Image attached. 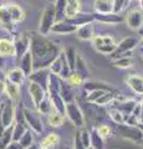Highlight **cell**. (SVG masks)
<instances>
[{
    "label": "cell",
    "mask_w": 143,
    "mask_h": 149,
    "mask_svg": "<svg viewBox=\"0 0 143 149\" xmlns=\"http://www.w3.org/2000/svg\"><path fill=\"white\" fill-rule=\"evenodd\" d=\"M19 68L21 70L26 77H29V74L34 71V65H33V56H31V52L27 51L24 55L19 58Z\"/></svg>",
    "instance_id": "19"
},
{
    "label": "cell",
    "mask_w": 143,
    "mask_h": 149,
    "mask_svg": "<svg viewBox=\"0 0 143 149\" xmlns=\"http://www.w3.org/2000/svg\"><path fill=\"white\" fill-rule=\"evenodd\" d=\"M55 5L54 4H47L45 6L43 15L40 19V24H39V32L41 35H47L51 31V27L55 24Z\"/></svg>",
    "instance_id": "2"
},
{
    "label": "cell",
    "mask_w": 143,
    "mask_h": 149,
    "mask_svg": "<svg viewBox=\"0 0 143 149\" xmlns=\"http://www.w3.org/2000/svg\"><path fill=\"white\" fill-rule=\"evenodd\" d=\"M128 87L138 95H143V77L140 74H131L126 80Z\"/></svg>",
    "instance_id": "21"
},
{
    "label": "cell",
    "mask_w": 143,
    "mask_h": 149,
    "mask_svg": "<svg viewBox=\"0 0 143 149\" xmlns=\"http://www.w3.org/2000/svg\"><path fill=\"white\" fill-rule=\"evenodd\" d=\"M14 47H15V56L17 58H20L30 49V35L20 34L14 41Z\"/></svg>",
    "instance_id": "11"
},
{
    "label": "cell",
    "mask_w": 143,
    "mask_h": 149,
    "mask_svg": "<svg viewBox=\"0 0 143 149\" xmlns=\"http://www.w3.org/2000/svg\"><path fill=\"white\" fill-rule=\"evenodd\" d=\"M27 91H29V95L31 97V100H33L35 107H38L40 102L45 98L46 95H47L43 87H40L39 85H36V83H34V82H29Z\"/></svg>",
    "instance_id": "13"
},
{
    "label": "cell",
    "mask_w": 143,
    "mask_h": 149,
    "mask_svg": "<svg viewBox=\"0 0 143 149\" xmlns=\"http://www.w3.org/2000/svg\"><path fill=\"white\" fill-rule=\"evenodd\" d=\"M73 3H80V0H67V4H73Z\"/></svg>",
    "instance_id": "52"
},
{
    "label": "cell",
    "mask_w": 143,
    "mask_h": 149,
    "mask_svg": "<svg viewBox=\"0 0 143 149\" xmlns=\"http://www.w3.org/2000/svg\"><path fill=\"white\" fill-rule=\"evenodd\" d=\"M140 52H141V56L143 57V45H141V47H140Z\"/></svg>",
    "instance_id": "54"
},
{
    "label": "cell",
    "mask_w": 143,
    "mask_h": 149,
    "mask_svg": "<svg viewBox=\"0 0 143 149\" xmlns=\"http://www.w3.org/2000/svg\"><path fill=\"white\" fill-rule=\"evenodd\" d=\"M49 76H50L49 68H39V70H34V71L29 74L27 78H29L30 82H34L36 85H39L40 87H43L46 91V93H47Z\"/></svg>",
    "instance_id": "10"
},
{
    "label": "cell",
    "mask_w": 143,
    "mask_h": 149,
    "mask_svg": "<svg viewBox=\"0 0 143 149\" xmlns=\"http://www.w3.org/2000/svg\"><path fill=\"white\" fill-rule=\"evenodd\" d=\"M0 56H4V57L15 56L14 41L9 39H0Z\"/></svg>",
    "instance_id": "24"
},
{
    "label": "cell",
    "mask_w": 143,
    "mask_h": 149,
    "mask_svg": "<svg viewBox=\"0 0 143 149\" xmlns=\"http://www.w3.org/2000/svg\"><path fill=\"white\" fill-rule=\"evenodd\" d=\"M81 109H82V113L87 114V117H89L91 120H93V122H98V120L103 119L106 117V111L102 108V106H98L96 103H91V102H84V103H81Z\"/></svg>",
    "instance_id": "8"
},
{
    "label": "cell",
    "mask_w": 143,
    "mask_h": 149,
    "mask_svg": "<svg viewBox=\"0 0 143 149\" xmlns=\"http://www.w3.org/2000/svg\"><path fill=\"white\" fill-rule=\"evenodd\" d=\"M26 149H38V147H36L35 144H33V146H30L29 148H26Z\"/></svg>",
    "instance_id": "53"
},
{
    "label": "cell",
    "mask_w": 143,
    "mask_h": 149,
    "mask_svg": "<svg viewBox=\"0 0 143 149\" xmlns=\"http://www.w3.org/2000/svg\"><path fill=\"white\" fill-rule=\"evenodd\" d=\"M130 1H131V0H126V5H127V4H128V3H130Z\"/></svg>",
    "instance_id": "59"
},
{
    "label": "cell",
    "mask_w": 143,
    "mask_h": 149,
    "mask_svg": "<svg viewBox=\"0 0 143 149\" xmlns=\"http://www.w3.org/2000/svg\"><path fill=\"white\" fill-rule=\"evenodd\" d=\"M49 124L51 125V127H60V125L63 124V120H65V114H61L59 113V112L54 111L51 113L49 114Z\"/></svg>",
    "instance_id": "36"
},
{
    "label": "cell",
    "mask_w": 143,
    "mask_h": 149,
    "mask_svg": "<svg viewBox=\"0 0 143 149\" xmlns=\"http://www.w3.org/2000/svg\"><path fill=\"white\" fill-rule=\"evenodd\" d=\"M93 15V20L95 21H98V22H103V24H118V22H122L123 19L118 15V14H114V13H110V14H92Z\"/></svg>",
    "instance_id": "18"
},
{
    "label": "cell",
    "mask_w": 143,
    "mask_h": 149,
    "mask_svg": "<svg viewBox=\"0 0 143 149\" xmlns=\"http://www.w3.org/2000/svg\"><path fill=\"white\" fill-rule=\"evenodd\" d=\"M126 22L130 29L132 30H138L141 29L143 25V11L142 10H131L127 13V17H126Z\"/></svg>",
    "instance_id": "12"
},
{
    "label": "cell",
    "mask_w": 143,
    "mask_h": 149,
    "mask_svg": "<svg viewBox=\"0 0 143 149\" xmlns=\"http://www.w3.org/2000/svg\"><path fill=\"white\" fill-rule=\"evenodd\" d=\"M90 143L91 147L95 149H105V139L98 134L96 128L90 130Z\"/></svg>",
    "instance_id": "30"
},
{
    "label": "cell",
    "mask_w": 143,
    "mask_h": 149,
    "mask_svg": "<svg viewBox=\"0 0 143 149\" xmlns=\"http://www.w3.org/2000/svg\"><path fill=\"white\" fill-rule=\"evenodd\" d=\"M93 10L97 14L113 13V0H95Z\"/></svg>",
    "instance_id": "22"
},
{
    "label": "cell",
    "mask_w": 143,
    "mask_h": 149,
    "mask_svg": "<svg viewBox=\"0 0 143 149\" xmlns=\"http://www.w3.org/2000/svg\"><path fill=\"white\" fill-rule=\"evenodd\" d=\"M73 149H87L84 143L81 142V138H80V134L78 132L75 134V138H73Z\"/></svg>",
    "instance_id": "46"
},
{
    "label": "cell",
    "mask_w": 143,
    "mask_h": 149,
    "mask_svg": "<svg viewBox=\"0 0 143 149\" xmlns=\"http://www.w3.org/2000/svg\"><path fill=\"white\" fill-rule=\"evenodd\" d=\"M30 35V49L29 51L33 56L34 70L49 68L50 63L60 55V46L52 40L47 39L40 32H31Z\"/></svg>",
    "instance_id": "1"
},
{
    "label": "cell",
    "mask_w": 143,
    "mask_h": 149,
    "mask_svg": "<svg viewBox=\"0 0 143 149\" xmlns=\"http://www.w3.org/2000/svg\"><path fill=\"white\" fill-rule=\"evenodd\" d=\"M22 116H24V119L31 130L36 134H41L44 132V124L43 120H41L40 113L38 111H33L29 108H24L22 109Z\"/></svg>",
    "instance_id": "7"
},
{
    "label": "cell",
    "mask_w": 143,
    "mask_h": 149,
    "mask_svg": "<svg viewBox=\"0 0 143 149\" xmlns=\"http://www.w3.org/2000/svg\"><path fill=\"white\" fill-rule=\"evenodd\" d=\"M29 128L27 124L24 119V116L22 113H20V116L17 114L16 120L14 122V132H13V141L14 142H19V139L21 138V136L26 132V129Z\"/></svg>",
    "instance_id": "16"
},
{
    "label": "cell",
    "mask_w": 143,
    "mask_h": 149,
    "mask_svg": "<svg viewBox=\"0 0 143 149\" xmlns=\"http://www.w3.org/2000/svg\"><path fill=\"white\" fill-rule=\"evenodd\" d=\"M55 21H63L66 20V5L67 0H56L55 1Z\"/></svg>",
    "instance_id": "27"
},
{
    "label": "cell",
    "mask_w": 143,
    "mask_h": 149,
    "mask_svg": "<svg viewBox=\"0 0 143 149\" xmlns=\"http://www.w3.org/2000/svg\"><path fill=\"white\" fill-rule=\"evenodd\" d=\"M5 78H6V74L4 73V71L1 68H0V81H5Z\"/></svg>",
    "instance_id": "50"
},
{
    "label": "cell",
    "mask_w": 143,
    "mask_h": 149,
    "mask_svg": "<svg viewBox=\"0 0 143 149\" xmlns=\"http://www.w3.org/2000/svg\"><path fill=\"white\" fill-rule=\"evenodd\" d=\"M138 44H140V41H138V39H136V37H132V36L126 37L121 42L117 44L116 50L111 54V58L116 60L118 57H122V56H131L132 50L135 49Z\"/></svg>",
    "instance_id": "5"
},
{
    "label": "cell",
    "mask_w": 143,
    "mask_h": 149,
    "mask_svg": "<svg viewBox=\"0 0 143 149\" xmlns=\"http://www.w3.org/2000/svg\"><path fill=\"white\" fill-rule=\"evenodd\" d=\"M38 149H45V148H41V147H40V148H38Z\"/></svg>",
    "instance_id": "61"
},
{
    "label": "cell",
    "mask_w": 143,
    "mask_h": 149,
    "mask_svg": "<svg viewBox=\"0 0 143 149\" xmlns=\"http://www.w3.org/2000/svg\"><path fill=\"white\" fill-rule=\"evenodd\" d=\"M96 129H97L98 134H100V136L102 137L103 139L111 137V128L108 127V125H106V124H101V125H98V127L96 128Z\"/></svg>",
    "instance_id": "44"
},
{
    "label": "cell",
    "mask_w": 143,
    "mask_h": 149,
    "mask_svg": "<svg viewBox=\"0 0 143 149\" xmlns=\"http://www.w3.org/2000/svg\"><path fill=\"white\" fill-rule=\"evenodd\" d=\"M78 134H80L81 142L84 143V146L86 148L91 147V143H90V130L87 128H85V127H82L80 130H78Z\"/></svg>",
    "instance_id": "43"
},
{
    "label": "cell",
    "mask_w": 143,
    "mask_h": 149,
    "mask_svg": "<svg viewBox=\"0 0 143 149\" xmlns=\"http://www.w3.org/2000/svg\"><path fill=\"white\" fill-rule=\"evenodd\" d=\"M93 31H95L93 22H90V24H85V25L78 26L75 34L78 39L82 40V41H91L95 36Z\"/></svg>",
    "instance_id": "17"
},
{
    "label": "cell",
    "mask_w": 143,
    "mask_h": 149,
    "mask_svg": "<svg viewBox=\"0 0 143 149\" xmlns=\"http://www.w3.org/2000/svg\"><path fill=\"white\" fill-rule=\"evenodd\" d=\"M76 30H77L76 25H72L67 20H63V21L55 22L50 32H52V34H59V35H68V34H75Z\"/></svg>",
    "instance_id": "14"
},
{
    "label": "cell",
    "mask_w": 143,
    "mask_h": 149,
    "mask_svg": "<svg viewBox=\"0 0 143 149\" xmlns=\"http://www.w3.org/2000/svg\"><path fill=\"white\" fill-rule=\"evenodd\" d=\"M60 142V137L57 136L56 133H49L43 141H41L40 147L45 148V149H52L59 144Z\"/></svg>",
    "instance_id": "31"
},
{
    "label": "cell",
    "mask_w": 143,
    "mask_h": 149,
    "mask_svg": "<svg viewBox=\"0 0 143 149\" xmlns=\"http://www.w3.org/2000/svg\"><path fill=\"white\" fill-rule=\"evenodd\" d=\"M138 125H140V128L143 130V124H138ZM142 143H143V142H142Z\"/></svg>",
    "instance_id": "57"
},
{
    "label": "cell",
    "mask_w": 143,
    "mask_h": 149,
    "mask_svg": "<svg viewBox=\"0 0 143 149\" xmlns=\"http://www.w3.org/2000/svg\"><path fill=\"white\" fill-rule=\"evenodd\" d=\"M73 71H75L76 73H78V74H81V76L84 77L86 81L89 80V77H90V70H89V67H87L85 60L82 58V56L78 55V54H77V56H76L75 70H73Z\"/></svg>",
    "instance_id": "25"
},
{
    "label": "cell",
    "mask_w": 143,
    "mask_h": 149,
    "mask_svg": "<svg viewBox=\"0 0 143 149\" xmlns=\"http://www.w3.org/2000/svg\"><path fill=\"white\" fill-rule=\"evenodd\" d=\"M66 81L70 83L72 87H80V86L84 85L86 80L81 76V74H78V73H76L75 71H72L71 74H70V77H68Z\"/></svg>",
    "instance_id": "40"
},
{
    "label": "cell",
    "mask_w": 143,
    "mask_h": 149,
    "mask_svg": "<svg viewBox=\"0 0 143 149\" xmlns=\"http://www.w3.org/2000/svg\"><path fill=\"white\" fill-rule=\"evenodd\" d=\"M60 95H61L62 100L65 103L73 101V91H72V86L68 83L66 80H61L60 83Z\"/></svg>",
    "instance_id": "26"
},
{
    "label": "cell",
    "mask_w": 143,
    "mask_h": 149,
    "mask_svg": "<svg viewBox=\"0 0 143 149\" xmlns=\"http://www.w3.org/2000/svg\"><path fill=\"white\" fill-rule=\"evenodd\" d=\"M140 5H141V9H142V11H143V0H140Z\"/></svg>",
    "instance_id": "55"
},
{
    "label": "cell",
    "mask_w": 143,
    "mask_h": 149,
    "mask_svg": "<svg viewBox=\"0 0 143 149\" xmlns=\"http://www.w3.org/2000/svg\"><path fill=\"white\" fill-rule=\"evenodd\" d=\"M0 25L10 32L15 29V22L13 21V17L9 13L8 4L6 5H0Z\"/></svg>",
    "instance_id": "15"
},
{
    "label": "cell",
    "mask_w": 143,
    "mask_h": 149,
    "mask_svg": "<svg viewBox=\"0 0 143 149\" xmlns=\"http://www.w3.org/2000/svg\"><path fill=\"white\" fill-rule=\"evenodd\" d=\"M13 132H14V123L4 129L1 137H0V149H5L8 144L13 142Z\"/></svg>",
    "instance_id": "33"
},
{
    "label": "cell",
    "mask_w": 143,
    "mask_h": 149,
    "mask_svg": "<svg viewBox=\"0 0 143 149\" xmlns=\"http://www.w3.org/2000/svg\"><path fill=\"white\" fill-rule=\"evenodd\" d=\"M116 97H117V92H105L95 103L98 106H106V104H110Z\"/></svg>",
    "instance_id": "39"
},
{
    "label": "cell",
    "mask_w": 143,
    "mask_h": 149,
    "mask_svg": "<svg viewBox=\"0 0 143 149\" xmlns=\"http://www.w3.org/2000/svg\"><path fill=\"white\" fill-rule=\"evenodd\" d=\"M140 44H141V45H143V36H142V40L140 41Z\"/></svg>",
    "instance_id": "58"
},
{
    "label": "cell",
    "mask_w": 143,
    "mask_h": 149,
    "mask_svg": "<svg viewBox=\"0 0 143 149\" xmlns=\"http://www.w3.org/2000/svg\"><path fill=\"white\" fill-rule=\"evenodd\" d=\"M25 77L26 76L24 74V72H22L19 67L13 68V70H10V71H8V73H6V80H9L13 83H15V85H17V86H20L21 83L24 82Z\"/></svg>",
    "instance_id": "29"
},
{
    "label": "cell",
    "mask_w": 143,
    "mask_h": 149,
    "mask_svg": "<svg viewBox=\"0 0 143 149\" xmlns=\"http://www.w3.org/2000/svg\"><path fill=\"white\" fill-rule=\"evenodd\" d=\"M0 93H5V83H4V81H0Z\"/></svg>",
    "instance_id": "49"
},
{
    "label": "cell",
    "mask_w": 143,
    "mask_h": 149,
    "mask_svg": "<svg viewBox=\"0 0 143 149\" xmlns=\"http://www.w3.org/2000/svg\"><path fill=\"white\" fill-rule=\"evenodd\" d=\"M87 149H95V148H92V147H89V148H87Z\"/></svg>",
    "instance_id": "60"
},
{
    "label": "cell",
    "mask_w": 143,
    "mask_h": 149,
    "mask_svg": "<svg viewBox=\"0 0 143 149\" xmlns=\"http://www.w3.org/2000/svg\"><path fill=\"white\" fill-rule=\"evenodd\" d=\"M141 114H140V124H143V98L141 101Z\"/></svg>",
    "instance_id": "48"
},
{
    "label": "cell",
    "mask_w": 143,
    "mask_h": 149,
    "mask_svg": "<svg viewBox=\"0 0 143 149\" xmlns=\"http://www.w3.org/2000/svg\"><path fill=\"white\" fill-rule=\"evenodd\" d=\"M85 92H91V91H96V90H101V91H106V92H116L114 88H112L107 83L103 82H96V81H85V83L82 85Z\"/></svg>",
    "instance_id": "20"
},
{
    "label": "cell",
    "mask_w": 143,
    "mask_h": 149,
    "mask_svg": "<svg viewBox=\"0 0 143 149\" xmlns=\"http://www.w3.org/2000/svg\"><path fill=\"white\" fill-rule=\"evenodd\" d=\"M117 132L121 137L128 141L142 143L143 142V130L140 125H130V124H117Z\"/></svg>",
    "instance_id": "6"
},
{
    "label": "cell",
    "mask_w": 143,
    "mask_h": 149,
    "mask_svg": "<svg viewBox=\"0 0 143 149\" xmlns=\"http://www.w3.org/2000/svg\"><path fill=\"white\" fill-rule=\"evenodd\" d=\"M61 149H71V148H70V147H67V146H65V147H62Z\"/></svg>",
    "instance_id": "56"
},
{
    "label": "cell",
    "mask_w": 143,
    "mask_h": 149,
    "mask_svg": "<svg viewBox=\"0 0 143 149\" xmlns=\"http://www.w3.org/2000/svg\"><path fill=\"white\" fill-rule=\"evenodd\" d=\"M5 149H22V148H21V146L19 144V142H14L13 141V142H10V143L8 144V147Z\"/></svg>",
    "instance_id": "47"
},
{
    "label": "cell",
    "mask_w": 143,
    "mask_h": 149,
    "mask_svg": "<svg viewBox=\"0 0 143 149\" xmlns=\"http://www.w3.org/2000/svg\"><path fill=\"white\" fill-rule=\"evenodd\" d=\"M108 116H110V118L112 119L113 123H116V124H124L123 114L117 108H114V107H112V106H111L110 109H108Z\"/></svg>",
    "instance_id": "38"
},
{
    "label": "cell",
    "mask_w": 143,
    "mask_h": 149,
    "mask_svg": "<svg viewBox=\"0 0 143 149\" xmlns=\"http://www.w3.org/2000/svg\"><path fill=\"white\" fill-rule=\"evenodd\" d=\"M4 83H5V93L8 95L9 100H11V101L19 100V97H20V86H17V85H15V83L10 82L9 80H6V78H5V81H4Z\"/></svg>",
    "instance_id": "28"
},
{
    "label": "cell",
    "mask_w": 143,
    "mask_h": 149,
    "mask_svg": "<svg viewBox=\"0 0 143 149\" xmlns=\"http://www.w3.org/2000/svg\"><path fill=\"white\" fill-rule=\"evenodd\" d=\"M63 54H65V57H66V61L68 63V67H70L71 71L75 70V62H76V56H77V52L76 50L71 47V46H68L63 50Z\"/></svg>",
    "instance_id": "35"
},
{
    "label": "cell",
    "mask_w": 143,
    "mask_h": 149,
    "mask_svg": "<svg viewBox=\"0 0 143 149\" xmlns=\"http://www.w3.org/2000/svg\"><path fill=\"white\" fill-rule=\"evenodd\" d=\"M4 129H5V127L3 125L1 120H0V137H1V134H3V132H4Z\"/></svg>",
    "instance_id": "51"
},
{
    "label": "cell",
    "mask_w": 143,
    "mask_h": 149,
    "mask_svg": "<svg viewBox=\"0 0 143 149\" xmlns=\"http://www.w3.org/2000/svg\"><path fill=\"white\" fill-rule=\"evenodd\" d=\"M91 41L96 51H98L100 54H103V55H111L117 47V42L114 41V39L108 35L93 36V39Z\"/></svg>",
    "instance_id": "4"
},
{
    "label": "cell",
    "mask_w": 143,
    "mask_h": 149,
    "mask_svg": "<svg viewBox=\"0 0 143 149\" xmlns=\"http://www.w3.org/2000/svg\"><path fill=\"white\" fill-rule=\"evenodd\" d=\"M36 109H38V112L40 114H50V113H51V111L54 109V107H52L51 101H50L47 95H46L45 98L39 103V106L36 107Z\"/></svg>",
    "instance_id": "37"
},
{
    "label": "cell",
    "mask_w": 143,
    "mask_h": 149,
    "mask_svg": "<svg viewBox=\"0 0 143 149\" xmlns=\"http://www.w3.org/2000/svg\"><path fill=\"white\" fill-rule=\"evenodd\" d=\"M19 144L21 146L22 149H26L34 144V134H33V130L30 128H27L26 132L21 136V138L19 139Z\"/></svg>",
    "instance_id": "34"
},
{
    "label": "cell",
    "mask_w": 143,
    "mask_h": 149,
    "mask_svg": "<svg viewBox=\"0 0 143 149\" xmlns=\"http://www.w3.org/2000/svg\"><path fill=\"white\" fill-rule=\"evenodd\" d=\"M8 9H9V13H10L14 22H19L25 17V14L22 11L21 6L17 5V4H8Z\"/></svg>",
    "instance_id": "32"
},
{
    "label": "cell",
    "mask_w": 143,
    "mask_h": 149,
    "mask_svg": "<svg viewBox=\"0 0 143 149\" xmlns=\"http://www.w3.org/2000/svg\"><path fill=\"white\" fill-rule=\"evenodd\" d=\"M66 20L72 25H76L77 27L85 24H90V22H93V15L92 14H87V13H77L75 16L71 19H66Z\"/></svg>",
    "instance_id": "23"
},
{
    "label": "cell",
    "mask_w": 143,
    "mask_h": 149,
    "mask_svg": "<svg viewBox=\"0 0 143 149\" xmlns=\"http://www.w3.org/2000/svg\"><path fill=\"white\" fill-rule=\"evenodd\" d=\"M126 5V0H113V13L119 14Z\"/></svg>",
    "instance_id": "45"
},
{
    "label": "cell",
    "mask_w": 143,
    "mask_h": 149,
    "mask_svg": "<svg viewBox=\"0 0 143 149\" xmlns=\"http://www.w3.org/2000/svg\"><path fill=\"white\" fill-rule=\"evenodd\" d=\"M61 70H62V58H61V55H59V57H56L51 63H50L49 71L59 76L60 72H61Z\"/></svg>",
    "instance_id": "42"
},
{
    "label": "cell",
    "mask_w": 143,
    "mask_h": 149,
    "mask_svg": "<svg viewBox=\"0 0 143 149\" xmlns=\"http://www.w3.org/2000/svg\"><path fill=\"white\" fill-rule=\"evenodd\" d=\"M113 65L118 68H128L132 66V57L131 56H122L113 60Z\"/></svg>",
    "instance_id": "41"
},
{
    "label": "cell",
    "mask_w": 143,
    "mask_h": 149,
    "mask_svg": "<svg viewBox=\"0 0 143 149\" xmlns=\"http://www.w3.org/2000/svg\"><path fill=\"white\" fill-rule=\"evenodd\" d=\"M14 119H15V108H14L13 101L9 100L6 102H4L0 107V120L4 127H9L14 123Z\"/></svg>",
    "instance_id": "9"
},
{
    "label": "cell",
    "mask_w": 143,
    "mask_h": 149,
    "mask_svg": "<svg viewBox=\"0 0 143 149\" xmlns=\"http://www.w3.org/2000/svg\"><path fill=\"white\" fill-rule=\"evenodd\" d=\"M65 116L68 120L77 128H82L85 125V116L82 113L81 107L75 101L68 102L65 106Z\"/></svg>",
    "instance_id": "3"
}]
</instances>
